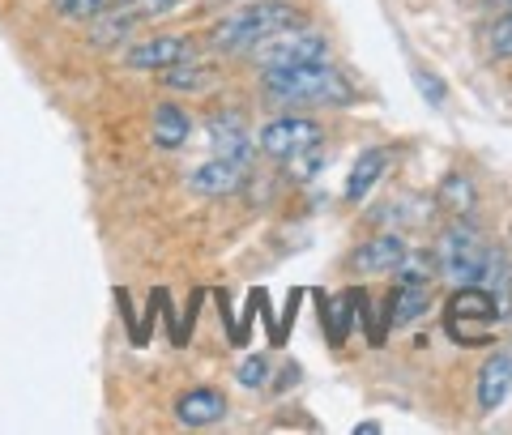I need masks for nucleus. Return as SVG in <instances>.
<instances>
[{"label": "nucleus", "instance_id": "nucleus-1", "mask_svg": "<svg viewBox=\"0 0 512 435\" xmlns=\"http://www.w3.org/2000/svg\"><path fill=\"white\" fill-rule=\"evenodd\" d=\"M261 86L274 107H350L355 103V86H350V77L338 64H329V56L261 73Z\"/></svg>", "mask_w": 512, "mask_h": 435}, {"label": "nucleus", "instance_id": "nucleus-14", "mask_svg": "<svg viewBox=\"0 0 512 435\" xmlns=\"http://www.w3.org/2000/svg\"><path fill=\"white\" fill-rule=\"evenodd\" d=\"M188 137H192L188 111L180 103H158L154 124H150V141L158 145V150H180V145H188Z\"/></svg>", "mask_w": 512, "mask_h": 435}, {"label": "nucleus", "instance_id": "nucleus-7", "mask_svg": "<svg viewBox=\"0 0 512 435\" xmlns=\"http://www.w3.org/2000/svg\"><path fill=\"white\" fill-rule=\"evenodd\" d=\"M308 145H320V124L308 116H278L261 128V150L269 158H278V163H286V158L299 150H308Z\"/></svg>", "mask_w": 512, "mask_h": 435}, {"label": "nucleus", "instance_id": "nucleus-17", "mask_svg": "<svg viewBox=\"0 0 512 435\" xmlns=\"http://www.w3.org/2000/svg\"><path fill=\"white\" fill-rule=\"evenodd\" d=\"M158 82H163L167 90H188V94H201V90H210V86L218 82V73L210 69V64L184 60V64H171V69L158 73Z\"/></svg>", "mask_w": 512, "mask_h": 435}, {"label": "nucleus", "instance_id": "nucleus-25", "mask_svg": "<svg viewBox=\"0 0 512 435\" xmlns=\"http://www.w3.org/2000/svg\"><path fill=\"white\" fill-rule=\"evenodd\" d=\"M414 86H419V94L431 103V107H444V99H448V90H444V82L431 69H414Z\"/></svg>", "mask_w": 512, "mask_h": 435}, {"label": "nucleus", "instance_id": "nucleus-27", "mask_svg": "<svg viewBox=\"0 0 512 435\" xmlns=\"http://www.w3.org/2000/svg\"><path fill=\"white\" fill-rule=\"evenodd\" d=\"M359 431H363V435H376V431H380V423H372V418H367V423H359V427H355V435H359Z\"/></svg>", "mask_w": 512, "mask_h": 435}, {"label": "nucleus", "instance_id": "nucleus-16", "mask_svg": "<svg viewBox=\"0 0 512 435\" xmlns=\"http://www.w3.org/2000/svg\"><path fill=\"white\" fill-rule=\"evenodd\" d=\"M86 26H90L86 39H90L94 47H107V43H120V39L133 35V30L141 26V18H137V13H128L124 5H111V9H103L94 22H86Z\"/></svg>", "mask_w": 512, "mask_h": 435}, {"label": "nucleus", "instance_id": "nucleus-11", "mask_svg": "<svg viewBox=\"0 0 512 435\" xmlns=\"http://www.w3.org/2000/svg\"><path fill=\"white\" fill-rule=\"evenodd\" d=\"M210 150L222 154V158H244V163H252V133H248V124L239 116H231V111L210 116Z\"/></svg>", "mask_w": 512, "mask_h": 435}, {"label": "nucleus", "instance_id": "nucleus-23", "mask_svg": "<svg viewBox=\"0 0 512 435\" xmlns=\"http://www.w3.org/2000/svg\"><path fill=\"white\" fill-rule=\"evenodd\" d=\"M487 47H491V56H495V60H508V56H512V5L504 9V18L491 26Z\"/></svg>", "mask_w": 512, "mask_h": 435}, {"label": "nucleus", "instance_id": "nucleus-26", "mask_svg": "<svg viewBox=\"0 0 512 435\" xmlns=\"http://www.w3.org/2000/svg\"><path fill=\"white\" fill-rule=\"evenodd\" d=\"M265 376H269V363L261 359V354H256V359H248L244 367H239V384H244V389H261Z\"/></svg>", "mask_w": 512, "mask_h": 435}, {"label": "nucleus", "instance_id": "nucleus-4", "mask_svg": "<svg viewBox=\"0 0 512 435\" xmlns=\"http://www.w3.org/2000/svg\"><path fill=\"white\" fill-rule=\"evenodd\" d=\"M325 56H329V39L303 22L291 30H278V35H269L265 43L252 47V60L261 73L291 69V64H308V60H325Z\"/></svg>", "mask_w": 512, "mask_h": 435}, {"label": "nucleus", "instance_id": "nucleus-21", "mask_svg": "<svg viewBox=\"0 0 512 435\" xmlns=\"http://www.w3.org/2000/svg\"><path fill=\"white\" fill-rule=\"evenodd\" d=\"M320 167H325V150H320V145H308V150H299V154L286 158V180H291V184H308Z\"/></svg>", "mask_w": 512, "mask_h": 435}, {"label": "nucleus", "instance_id": "nucleus-18", "mask_svg": "<svg viewBox=\"0 0 512 435\" xmlns=\"http://www.w3.org/2000/svg\"><path fill=\"white\" fill-rule=\"evenodd\" d=\"M436 205H444L448 214H457V218H466L470 209L478 205V188H474V180H470V175H461V171L444 175V184H440V192H436Z\"/></svg>", "mask_w": 512, "mask_h": 435}, {"label": "nucleus", "instance_id": "nucleus-22", "mask_svg": "<svg viewBox=\"0 0 512 435\" xmlns=\"http://www.w3.org/2000/svg\"><path fill=\"white\" fill-rule=\"evenodd\" d=\"M431 273H436V256L406 248V256L393 269V282H431Z\"/></svg>", "mask_w": 512, "mask_h": 435}, {"label": "nucleus", "instance_id": "nucleus-24", "mask_svg": "<svg viewBox=\"0 0 512 435\" xmlns=\"http://www.w3.org/2000/svg\"><path fill=\"white\" fill-rule=\"evenodd\" d=\"M120 5L128 13H137L141 22H150V18H167L171 9H180V0H120Z\"/></svg>", "mask_w": 512, "mask_h": 435}, {"label": "nucleus", "instance_id": "nucleus-5", "mask_svg": "<svg viewBox=\"0 0 512 435\" xmlns=\"http://www.w3.org/2000/svg\"><path fill=\"white\" fill-rule=\"evenodd\" d=\"M495 320H500V303H495L483 286H457L453 303H448V333H453L461 346H483Z\"/></svg>", "mask_w": 512, "mask_h": 435}, {"label": "nucleus", "instance_id": "nucleus-9", "mask_svg": "<svg viewBox=\"0 0 512 435\" xmlns=\"http://www.w3.org/2000/svg\"><path fill=\"white\" fill-rule=\"evenodd\" d=\"M431 303V282H397L389 303H384V325L402 329V325H414Z\"/></svg>", "mask_w": 512, "mask_h": 435}, {"label": "nucleus", "instance_id": "nucleus-2", "mask_svg": "<svg viewBox=\"0 0 512 435\" xmlns=\"http://www.w3.org/2000/svg\"><path fill=\"white\" fill-rule=\"evenodd\" d=\"M303 22V9L291 0H244L239 9H231L227 18H218L210 26V43L214 52H252L256 43H265L278 30H291Z\"/></svg>", "mask_w": 512, "mask_h": 435}, {"label": "nucleus", "instance_id": "nucleus-6", "mask_svg": "<svg viewBox=\"0 0 512 435\" xmlns=\"http://www.w3.org/2000/svg\"><path fill=\"white\" fill-rule=\"evenodd\" d=\"M197 56V43H192L188 35H150V39H141L133 43L124 52V69H133V73H163L171 69V64H184Z\"/></svg>", "mask_w": 512, "mask_h": 435}, {"label": "nucleus", "instance_id": "nucleus-13", "mask_svg": "<svg viewBox=\"0 0 512 435\" xmlns=\"http://www.w3.org/2000/svg\"><path fill=\"white\" fill-rule=\"evenodd\" d=\"M512 393V354H491L478 372V406L500 410Z\"/></svg>", "mask_w": 512, "mask_h": 435}, {"label": "nucleus", "instance_id": "nucleus-19", "mask_svg": "<svg viewBox=\"0 0 512 435\" xmlns=\"http://www.w3.org/2000/svg\"><path fill=\"white\" fill-rule=\"evenodd\" d=\"M359 299H363V290H346V295H338V299L329 303V308H320V316L329 320V342H333V346L346 342L350 320L359 316Z\"/></svg>", "mask_w": 512, "mask_h": 435}, {"label": "nucleus", "instance_id": "nucleus-3", "mask_svg": "<svg viewBox=\"0 0 512 435\" xmlns=\"http://www.w3.org/2000/svg\"><path fill=\"white\" fill-rule=\"evenodd\" d=\"M500 265V256L491 252L483 231H474L470 222H453L440 235V252H436V269L444 273L453 286H483L487 273Z\"/></svg>", "mask_w": 512, "mask_h": 435}, {"label": "nucleus", "instance_id": "nucleus-15", "mask_svg": "<svg viewBox=\"0 0 512 435\" xmlns=\"http://www.w3.org/2000/svg\"><path fill=\"white\" fill-rule=\"evenodd\" d=\"M393 163V154L384 150V145H376V150H367V154H359V163H355V171L346 175V201L350 205H359L367 192L376 188V180L384 175V167Z\"/></svg>", "mask_w": 512, "mask_h": 435}, {"label": "nucleus", "instance_id": "nucleus-12", "mask_svg": "<svg viewBox=\"0 0 512 435\" xmlns=\"http://www.w3.org/2000/svg\"><path fill=\"white\" fill-rule=\"evenodd\" d=\"M402 256H406V239L397 231H384L376 239H367V244L355 252V269L359 273H393Z\"/></svg>", "mask_w": 512, "mask_h": 435}, {"label": "nucleus", "instance_id": "nucleus-8", "mask_svg": "<svg viewBox=\"0 0 512 435\" xmlns=\"http://www.w3.org/2000/svg\"><path fill=\"white\" fill-rule=\"evenodd\" d=\"M248 167L244 158H222L214 154L210 163H201V167H192L188 171V192H197V197H231V192L248 180Z\"/></svg>", "mask_w": 512, "mask_h": 435}, {"label": "nucleus", "instance_id": "nucleus-10", "mask_svg": "<svg viewBox=\"0 0 512 435\" xmlns=\"http://www.w3.org/2000/svg\"><path fill=\"white\" fill-rule=\"evenodd\" d=\"M175 418H180L184 427H214L227 418V397L218 389H188L175 401Z\"/></svg>", "mask_w": 512, "mask_h": 435}, {"label": "nucleus", "instance_id": "nucleus-20", "mask_svg": "<svg viewBox=\"0 0 512 435\" xmlns=\"http://www.w3.org/2000/svg\"><path fill=\"white\" fill-rule=\"evenodd\" d=\"M111 5H116V0H47V9H52L56 18H69V22H94Z\"/></svg>", "mask_w": 512, "mask_h": 435}]
</instances>
